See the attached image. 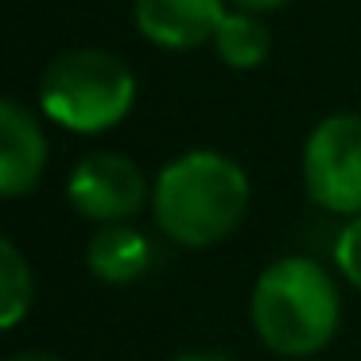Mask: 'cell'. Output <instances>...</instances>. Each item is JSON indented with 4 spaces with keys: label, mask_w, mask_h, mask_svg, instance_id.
<instances>
[{
    "label": "cell",
    "mask_w": 361,
    "mask_h": 361,
    "mask_svg": "<svg viewBox=\"0 0 361 361\" xmlns=\"http://www.w3.org/2000/svg\"><path fill=\"white\" fill-rule=\"evenodd\" d=\"M252 206L249 171L218 148L171 156L152 179V221L179 249H214L245 226Z\"/></svg>",
    "instance_id": "obj_1"
},
{
    "label": "cell",
    "mask_w": 361,
    "mask_h": 361,
    "mask_svg": "<svg viewBox=\"0 0 361 361\" xmlns=\"http://www.w3.org/2000/svg\"><path fill=\"white\" fill-rule=\"evenodd\" d=\"M342 276L322 260L288 252L268 260L249 291V322L268 353L307 361L342 330Z\"/></svg>",
    "instance_id": "obj_2"
},
{
    "label": "cell",
    "mask_w": 361,
    "mask_h": 361,
    "mask_svg": "<svg viewBox=\"0 0 361 361\" xmlns=\"http://www.w3.org/2000/svg\"><path fill=\"white\" fill-rule=\"evenodd\" d=\"M35 102L51 125L78 136H102L133 113L136 74L113 51L74 47L43 66Z\"/></svg>",
    "instance_id": "obj_3"
},
{
    "label": "cell",
    "mask_w": 361,
    "mask_h": 361,
    "mask_svg": "<svg viewBox=\"0 0 361 361\" xmlns=\"http://www.w3.org/2000/svg\"><path fill=\"white\" fill-rule=\"evenodd\" d=\"M299 179L322 214L361 218V113H330L307 133Z\"/></svg>",
    "instance_id": "obj_4"
},
{
    "label": "cell",
    "mask_w": 361,
    "mask_h": 361,
    "mask_svg": "<svg viewBox=\"0 0 361 361\" xmlns=\"http://www.w3.org/2000/svg\"><path fill=\"white\" fill-rule=\"evenodd\" d=\"M66 202L90 226H117L152 206V179L125 152L94 148L66 175Z\"/></svg>",
    "instance_id": "obj_5"
},
{
    "label": "cell",
    "mask_w": 361,
    "mask_h": 361,
    "mask_svg": "<svg viewBox=\"0 0 361 361\" xmlns=\"http://www.w3.org/2000/svg\"><path fill=\"white\" fill-rule=\"evenodd\" d=\"M51 144L43 133L39 117L27 109L16 97L0 102V198H16L32 195L47 175Z\"/></svg>",
    "instance_id": "obj_6"
},
{
    "label": "cell",
    "mask_w": 361,
    "mask_h": 361,
    "mask_svg": "<svg viewBox=\"0 0 361 361\" xmlns=\"http://www.w3.org/2000/svg\"><path fill=\"white\" fill-rule=\"evenodd\" d=\"M229 0H133L136 32L164 51H195L214 43Z\"/></svg>",
    "instance_id": "obj_7"
},
{
    "label": "cell",
    "mask_w": 361,
    "mask_h": 361,
    "mask_svg": "<svg viewBox=\"0 0 361 361\" xmlns=\"http://www.w3.org/2000/svg\"><path fill=\"white\" fill-rule=\"evenodd\" d=\"M156 268V241L133 221L97 226L86 241V272L109 288H128Z\"/></svg>",
    "instance_id": "obj_8"
},
{
    "label": "cell",
    "mask_w": 361,
    "mask_h": 361,
    "mask_svg": "<svg viewBox=\"0 0 361 361\" xmlns=\"http://www.w3.org/2000/svg\"><path fill=\"white\" fill-rule=\"evenodd\" d=\"M214 51L229 71H257L272 55V27L264 24V16L229 8L214 35Z\"/></svg>",
    "instance_id": "obj_9"
},
{
    "label": "cell",
    "mask_w": 361,
    "mask_h": 361,
    "mask_svg": "<svg viewBox=\"0 0 361 361\" xmlns=\"http://www.w3.org/2000/svg\"><path fill=\"white\" fill-rule=\"evenodd\" d=\"M35 307V272L12 237L0 241V330H16Z\"/></svg>",
    "instance_id": "obj_10"
},
{
    "label": "cell",
    "mask_w": 361,
    "mask_h": 361,
    "mask_svg": "<svg viewBox=\"0 0 361 361\" xmlns=\"http://www.w3.org/2000/svg\"><path fill=\"white\" fill-rule=\"evenodd\" d=\"M330 264H334L338 276H342L345 288L361 291V218L342 221L334 245H330Z\"/></svg>",
    "instance_id": "obj_11"
},
{
    "label": "cell",
    "mask_w": 361,
    "mask_h": 361,
    "mask_svg": "<svg viewBox=\"0 0 361 361\" xmlns=\"http://www.w3.org/2000/svg\"><path fill=\"white\" fill-rule=\"evenodd\" d=\"M233 8H241V12H252V16H268V12H280V8H288L291 0H229Z\"/></svg>",
    "instance_id": "obj_12"
},
{
    "label": "cell",
    "mask_w": 361,
    "mask_h": 361,
    "mask_svg": "<svg viewBox=\"0 0 361 361\" xmlns=\"http://www.w3.org/2000/svg\"><path fill=\"white\" fill-rule=\"evenodd\" d=\"M4 361H63V357H59V353H51V350H35V345H27V350L8 353Z\"/></svg>",
    "instance_id": "obj_13"
},
{
    "label": "cell",
    "mask_w": 361,
    "mask_h": 361,
    "mask_svg": "<svg viewBox=\"0 0 361 361\" xmlns=\"http://www.w3.org/2000/svg\"><path fill=\"white\" fill-rule=\"evenodd\" d=\"M171 361H233V357L221 350H187V353H175Z\"/></svg>",
    "instance_id": "obj_14"
}]
</instances>
